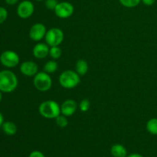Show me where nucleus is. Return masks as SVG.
<instances>
[{
	"instance_id": "nucleus-3",
	"label": "nucleus",
	"mask_w": 157,
	"mask_h": 157,
	"mask_svg": "<svg viewBox=\"0 0 157 157\" xmlns=\"http://www.w3.org/2000/svg\"><path fill=\"white\" fill-rule=\"evenodd\" d=\"M80 75L76 71H73L71 70L64 71L59 76V83L64 88H75L80 84Z\"/></svg>"
},
{
	"instance_id": "nucleus-8",
	"label": "nucleus",
	"mask_w": 157,
	"mask_h": 157,
	"mask_svg": "<svg viewBox=\"0 0 157 157\" xmlns=\"http://www.w3.org/2000/svg\"><path fill=\"white\" fill-rule=\"evenodd\" d=\"M35 11L34 4L29 0H24L21 2L17 8V14L23 19L29 18L32 15Z\"/></svg>"
},
{
	"instance_id": "nucleus-12",
	"label": "nucleus",
	"mask_w": 157,
	"mask_h": 157,
	"mask_svg": "<svg viewBox=\"0 0 157 157\" xmlns=\"http://www.w3.org/2000/svg\"><path fill=\"white\" fill-rule=\"evenodd\" d=\"M49 48L47 44L44 43H38L35 44V47L33 48V55L35 58L38 59H42V58H46L49 55Z\"/></svg>"
},
{
	"instance_id": "nucleus-21",
	"label": "nucleus",
	"mask_w": 157,
	"mask_h": 157,
	"mask_svg": "<svg viewBox=\"0 0 157 157\" xmlns=\"http://www.w3.org/2000/svg\"><path fill=\"white\" fill-rule=\"evenodd\" d=\"M90 103L87 99L82 100L79 104L80 110H81L82 112H87V110H89V108H90Z\"/></svg>"
},
{
	"instance_id": "nucleus-30",
	"label": "nucleus",
	"mask_w": 157,
	"mask_h": 157,
	"mask_svg": "<svg viewBox=\"0 0 157 157\" xmlns=\"http://www.w3.org/2000/svg\"><path fill=\"white\" fill-rule=\"evenodd\" d=\"M36 1H38V2H41V1H44V0H36Z\"/></svg>"
},
{
	"instance_id": "nucleus-20",
	"label": "nucleus",
	"mask_w": 157,
	"mask_h": 157,
	"mask_svg": "<svg viewBox=\"0 0 157 157\" xmlns=\"http://www.w3.org/2000/svg\"><path fill=\"white\" fill-rule=\"evenodd\" d=\"M55 120H56L57 125H58L59 127H61V128H64V127H67V124H68V121H67V117H65L63 114L62 115L60 114L59 116L55 118Z\"/></svg>"
},
{
	"instance_id": "nucleus-19",
	"label": "nucleus",
	"mask_w": 157,
	"mask_h": 157,
	"mask_svg": "<svg viewBox=\"0 0 157 157\" xmlns=\"http://www.w3.org/2000/svg\"><path fill=\"white\" fill-rule=\"evenodd\" d=\"M123 6L127 8H134L140 3L141 0H119Z\"/></svg>"
},
{
	"instance_id": "nucleus-17",
	"label": "nucleus",
	"mask_w": 157,
	"mask_h": 157,
	"mask_svg": "<svg viewBox=\"0 0 157 157\" xmlns=\"http://www.w3.org/2000/svg\"><path fill=\"white\" fill-rule=\"evenodd\" d=\"M58 63L55 61H49L44 64V71L48 74H53L54 72L58 70Z\"/></svg>"
},
{
	"instance_id": "nucleus-24",
	"label": "nucleus",
	"mask_w": 157,
	"mask_h": 157,
	"mask_svg": "<svg viewBox=\"0 0 157 157\" xmlns=\"http://www.w3.org/2000/svg\"><path fill=\"white\" fill-rule=\"evenodd\" d=\"M29 157H45L44 155L41 152L38 151V150H35V151H32V153L29 154Z\"/></svg>"
},
{
	"instance_id": "nucleus-22",
	"label": "nucleus",
	"mask_w": 157,
	"mask_h": 157,
	"mask_svg": "<svg viewBox=\"0 0 157 157\" xmlns=\"http://www.w3.org/2000/svg\"><path fill=\"white\" fill-rule=\"evenodd\" d=\"M58 4V0H45V3H44L45 7L50 10H55Z\"/></svg>"
},
{
	"instance_id": "nucleus-7",
	"label": "nucleus",
	"mask_w": 157,
	"mask_h": 157,
	"mask_svg": "<svg viewBox=\"0 0 157 157\" xmlns=\"http://www.w3.org/2000/svg\"><path fill=\"white\" fill-rule=\"evenodd\" d=\"M55 14L61 18H67L71 16L75 11V8L71 3L68 2H58L55 10Z\"/></svg>"
},
{
	"instance_id": "nucleus-27",
	"label": "nucleus",
	"mask_w": 157,
	"mask_h": 157,
	"mask_svg": "<svg viewBox=\"0 0 157 157\" xmlns=\"http://www.w3.org/2000/svg\"><path fill=\"white\" fill-rule=\"evenodd\" d=\"M127 157H144L142 155L139 154V153H132V154L129 155Z\"/></svg>"
},
{
	"instance_id": "nucleus-28",
	"label": "nucleus",
	"mask_w": 157,
	"mask_h": 157,
	"mask_svg": "<svg viewBox=\"0 0 157 157\" xmlns=\"http://www.w3.org/2000/svg\"><path fill=\"white\" fill-rule=\"evenodd\" d=\"M3 123H4V117H3V115L0 113V127L2 126Z\"/></svg>"
},
{
	"instance_id": "nucleus-25",
	"label": "nucleus",
	"mask_w": 157,
	"mask_h": 157,
	"mask_svg": "<svg viewBox=\"0 0 157 157\" xmlns=\"http://www.w3.org/2000/svg\"><path fill=\"white\" fill-rule=\"evenodd\" d=\"M141 2H142L144 5H146V6H151L156 2V0H141Z\"/></svg>"
},
{
	"instance_id": "nucleus-1",
	"label": "nucleus",
	"mask_w": 157,
	"mask_h": 157,
	"mask_svg": "<svg viewBox=\"0 0 157 157\" xmlns=\"http://www.w3.org/2000/svg\"><path fill=\"white\" fill-rule=\"evenodd\" d=\"M18 86V78L13 72L5 70L0 71V90L4 93H11Z\"/></svg>"
},
{
	"instance_id": "nucleus-16",
	"label": "nucleus",
	"mask_w": 157,
	"mask_h": 157,
	"mask_svg": "<svg viewBox=\"0 0 157 157\" xmlns=\"http://www.w3.org/2000/svg\"><path fill=\"white\" fill-rule=\"evenodd\" d=\"M147 130L152 135H157V118H152L147 122Z\"/></svg>"
},
{
	"instance_id": "nucleus-23",
	"label": "nucleus",
	"mask_w": 157,
	"mask_h": 157,
	"mask_svg": "<svg viewBox=\"0 0 157 157\" xmlns=\"http://www.w3.org/2000/svg\"><path fill=\"white\" fill-rule=\"evenodd\" d=\"M8 17V12L4 7H0V24H2Z\"/></svg>"
},
{
	"instance_id": "nucleus-11",
	"label": "nucleus",
	"mask_w": 157,
	"mask_h": 157,
	"mask_svg": "<svg viewBox=\"0 0 157 157\" xmlns=\"http://www.w3.org/2000/svg\"><path fill=\"white\" fill-rule=\"evenodd\" d=\"M78 107V104L73 100H67L64 101L61 106V114L65 117H71L75 113Z\"/></svg>"
},
{
	"instance_id": "nucleus-4",
	"label": "nucleus",
	"mask_w": 157,
	"mask_h": 157,
	"mask_svg": "<svg viewBox=\"0 0 157 157\" xmlns=\"http://www.w3.org/2000/svg\"><path fill=\"white\" fill-rule=\"evenodd\" d=\"M33 84L35 88L41 92L48 91L52 86V80L49 74L46 72H38L34 76Z\"/></svg>"
},
{
	"instance_id": "nucleus-14",
	"label": "nucleus",
	"mask_w": 157,
	"mask_h": 157,
	"mask_svg": "<svg viewBox=\"0 0 157 157\" xmlns=\"http://www.w3.org/2000/svg\"><path fill=\"white\" fill-rule=\"evenodd\" d=\"M75 70L80 76H83L86 75L88 71V64L85 60H78L75 64Z\"/></svg>"
},
{
	"instance_id": "nucleus-5",
	"label": "nucleus",
	"mask_w": 157,
	"mask_h": 157,
	"mask_svg": "<svg viewBox=\"0 0 157 157\" xmlns=\"http://www.w3.org/2000/svg\"><path fill=\"white\" fill-rule=\"evenodd\" d=\"M46 44L50 47L58 46L62 43L64 40V33L58 28H52L49 29L45 35Z\"/></svg>"
},
{
	"instance_id": "nucleus-15",
	"label": "nucleus",
	"mask_w": 157,
	"mask_h": 157,
	"mask_svg": "<svg viewBox=\"0 0 157 157\" xmlns=\"http://www.w3.org/2000/svg\"><path fill=\"white\" fill-rule=\"evenodd\" d=\"M2 127V130L4 131V133L9 136H13L17 132L16 125L10 121H6V122L3 123Z\"/></svg>"
},
{
	"instance_id": "nucleus-13",
	"label": "nucleus",
	"mask_w": 157,
	"mask_h": 157,
	"mask_svg": "<svg viewBox=\"0 0 157 157\" xmlns=\"http://www.w3.org/2000/svg\"><path fill=\"white\" fill-rule=\"evenodd\" d=\"M110 152L113 157H127V150L121 144H114L111 147Z\"/></svg>"
},
{
	"instance_id": "nucleus-9",
	"label": "nucleus",
	"mask_w": 157,
	"mask_h": 157,
	"mask_svg": "<svg viewBox=\"0 0 157 157\" xmlns=\"http://www.w3.org/2000/svg\"><path fill=\"white\" fill-rule=\"evenodd\" d=\"M46 28L41 23H36L33 25L29 31V37L32 40L35 41H41L43 38L45 37Z\"/></svg>"
},
{
	"instance_id": "nucleus-26",
	"label": "nucleus",
	"mask_w": 157,
	"mask_h": 157,
	"mask_svg": "<svg viewBox=\"0 0 157 157\" xmlns=\"http://www.w3.org/2000/svg\"><path fill=\"white\" fill-rule=\"evenodd\" d=\"M6 2L7 3L8 5H10V6H12V5L16 4L18 2V0H5Z\"/></svg>"
},
{
	"instance_id": "nucleus-18",
	"label": "nucleus",
	"mask_w": 157,
	"mask_h": 157,
	"mask_svg": "<svg viewBox=\"0 0 157 157\" xmlns=\"http://www.w3.org/2000/svg\"><path fill=\"white\" fill-rule=\"evenodd\" d=\"M49 55L53 59H58L61 56V50L58 46H53L49 49Z\"/></svg>"
},
{
	"instance_id": "nucleus-6",
	"label": "nucleus",
	"mask_w": 157,
	"mask_h": 157,
	"mask_svg": "<svg viewBox=\"0 0 157 157\" xmlns=\"http://www.w3.org/2000/svg\"><path fill=\"white\" fill-rule=\"evenodd\" d=\"M2 64L6 67H15L19 63V56L13 51H6L0 56Z\"/></svg>"
},
{
	"instance_id": "nucleus-29",
	"label": "nucleus",
	"mask_w": 157,
	"mask_h": 157,
	"mask_svg": "<svg viewBox=\"0 0 157 157\" xmlns=\"http://www.w3.org/2000/svg\"><path fill=\"white\" fill-rule=\"evenodd\" d=\"M2 91L0 90V102H1L2 101Z\"/></svg>"
},
{
	"instance_id": "nucleus-10",
	"label": "nucleus",
	"mask_w": 157,
	"mask_h": 157,
	"mask_svg": "<svg viewBox=\"0 0 157 157\" xmlns=\"http://www.w3.org/2000/svg\"><path fill=\"white\" fill-rule=\"evenodd\" d=\"M38 67L36 63L32 61H27L23 62L20 66V71L25 76H35L38 73Z\"/></svg>"
},
{
	"instance_id": "nucleus-2",
	"label": "nucleus",
	"mask_w": 157,
	"mask_h": 157,
	"mask_svg": "<svg viewBox=\"0 0 157 157\" xmlns=\"http://www.w3.org/2000/svg\"><path fill=\"white\" fill-rule=\"evenodd\" d=\"M39 113L47 119H55L61 114V107L55 101H45L38 107Z\"/></svg>"
}]
</instances>
